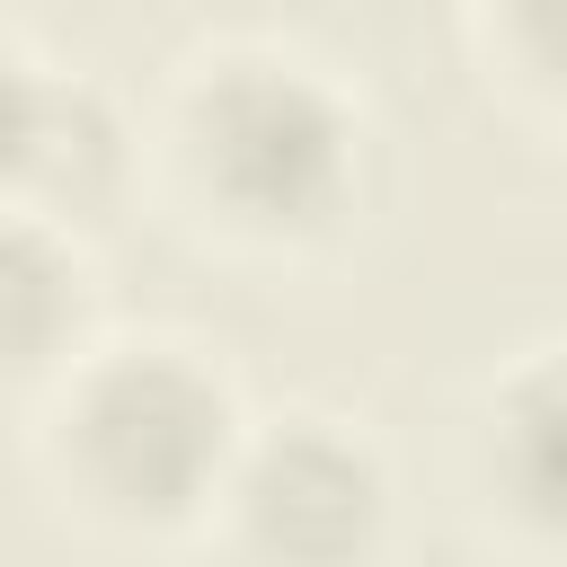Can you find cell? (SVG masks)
<instances>
[{"label": "cell", "instance_id": "5", "mask_svg": "<svg viewBox=\"0 0 567 567\" xmlns=\"http://www.w3.org/2000/svg\"><path fill=\"white\" fill-rule=\"evenodd\" d=\"M487 487L496 505L567 549V346L514 363L487 399Z\"/></svg>", "mask_w": 567, "mask_h": 567}, {"label": "cell", "instance_id": "7", "mask_svg": "<svg viewBox=\"0 0 567 567\" xmlns=\"http://www.w3.org/2000/svg\"><path fill=\"white\" fill-rule=\"evenodd\" d=\"M44 106H53V71L0 27V195H27V159H35V133H44Z\"/></svg>", "mask_w": 567, "mask_h": 567}, {"label": "cell", "instance_id": "4", "mask_svg": "<svg viewBox=\"0 0 567 567\" xmlns=\"http://www.w3.org/2000/svg\"><path fill=\"white\" fill-rule=\"evenodd\" d=\"M89 346V257L62 213L0 195V390L53 381Z\"/></svg>", "mask_w": 567, "mask_h": 567}, {"label": "cell", "instance_id": "8", "mask_svg": "<svg viewBox=\"0 0 567 567\" xmlns=\"http://www.w3.org/2000/svg\"><path fill=\"white\" fill-rule=\"evenodd\" d=\"M487 27H496V53L532 89L567 97V0H487Z\"/></svg>", "mask_w": 567, "mask_h": 567}, {"label": "cell", "instance_id": "1", "mask_svg": "<svg viewBox=\"0 0 567 567\" xmlns=\"http://www.w3.org/2000/svg\"><path fill=\"white\" fill-rule=\"evenodd\" d=\"M239 443H248V408L204 346L124 337V346H80L53 372L44 452L62 487L124 532L204 523L221 505Z\"/></svg>", "mask_w": 567, "mask_h": 567}, {"label": "cell", "instance_id": "3", "mask_svg": "<svg viewBox=\"0 0 567 567\" xmlns=\"http://www.w3.org/2000/svg\"><path fill=\"white\" fill-rule=\"evenodd\" d=\"M213 514L257 558H363L390 523V461L372 452L363 425L292 408L248 425Z\"/></svg>", "mask_w": 567, "mask_h": 567}, {"label": "cell", "instance_id": "6", "mask_svg": "<svg viewBox=\"0 0 567 567\" xmlns=\"http://www.w3.org/2000/svg\"><path fill=\"white\" fill-rule=\"evenodd\" d=\"M133 168V133L115 115V97L80 71H53V106H44V133H35V159H27V204L44 213H89L124 186Z\"/></svg>", "mask_w": 567, "mask_h": 567}, {"label": "cell", "instance_id": "2", "mask_svg": "<svg viewBox=\"0 0 567 567\" xmlns=\"http://www.w3.org/2000/svg\"><path fill=\"white\" fill-rule=\"evenodd\" d=\"M168 159L221 230L319 239L354 195L363 115L310 53L213 44L168 97Z\"/></svg>", "mask_w": 567, "mask_h": 567}]
</instances>
